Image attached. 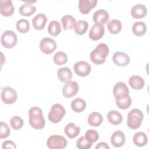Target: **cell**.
I'll return each instance as SVG.
<instances>
[{
	"label": "cell",
	"mask_w": 149,
	"mask_h": 149,
	"mask_svg": "<svg viewBox=\"0 0 149 149\" xmlns=\"http://www.w3.org/2000/svg\"><path fill=\"white\" fill-rule=\"evenodd\" d=\"M40 48L42 52L45 54H51L56 48V43L54 40L45 37L41 40Z\"/></svg>",
	"instance_id": "ba28073f"
},
{
	"label": "cell",
	"mask_w": 149,
	"mask_h": 149,
	"mask_svg": "<svg viewBox=\"0 0 149 149\" xmlns=\"http://www.w3.org/2000/svg\"><path fill=\"white\" fill-rule=\"evenodd\" d=\"M73 69L78 76L86 77L90 74L91 68L88 63L84 61H79L74 65Z\"/></svg>",
	"instance_id": "30bf717a"
},
{
	"label": "cell",
	"mask_w": 149,
	"mask_h": 149,
	"mask_svg": "<svg viewBox=\"0 0 149 149\" xmlns=\"http://www.w3.org/2000/svg\"><path fill=\"white\" fill-rule=\"evenodd\" d=\"M86 107V101L80 98L73 100L71 102V108L76 112H81Z\"/></svg>",
	"instance_id": "83f0119b"
},
{
	"label": "cell",
	"mask_w": 149,
	"mask_h": 149,
	"mask_svg": "<svg viewBox=\"0 0 149 149\" xmlns=\"http://www.w3.org/2000/svg\"><path fill=\"white\" fill-rule=\"evenodd\" d=\"M88 26V23L85 20H79L76 22L73 29L75 33L79 35H83L86 33Z\"/></svg>",
	"instance_id": "f546056e"
},
{
	"label": "cell",
	"mask_w": 149,
	"mask_h": 149,
	"mask_svg": "<svg viewBox=\"0 0 149 149\" xmlns=\"http://www.w3.org/2000/svg\"><path fill=\"white\" fill-rule=\"evenodd\" d=\"M10 128L7 123L1 122L0 123V138L1 139L8 137L10 133Z\"/></svg>",
	"instance_id": "f35d334b"
},
{
	"label": "cell",
	"mask_w": 149,
	"mask_h": 149,
	"mask_svg": "<svg viewBox=\"0 0 149 149\" xmlns=\"http://www.w3.org/2000/svg\"><path fill=\"white\" fill-rule=\"evenodd\" d=\"M85 137L90 142L93 143L98 140L99 138V135L96 130L90 129L86 132Z\"/></svg>",
	"instance_id": "74e56055"
},
{
	"label": "cell",
	"mask_w": 149,
	"mask_h": 149,
	"mask_svg": "<svg viewBox=\"0 0 149 149\" xmlns=\"http://www.w3.org/2000/svg\"><path fill=\"white\" fill-rule=\"evenodd\" d=\"M61 22L65 30H69L74 26L76 23V19L72 15H66L62 17Z\"/></svg>",
	"instance_id": "4dcf8cb0"
},
{
	"label": "cell",
	"mask_w": 149,
	"mask_h": 149,
	"mask_svg": "<svg viewBox=\"0 0 149 149\" xmlns=\"http://www.w3.org/2000/svg\"><path fill=\"white\" fill-rule=\"evenodd\" d=\"M116 104L121 109H126L129 108L132 104V99L130 96L127 97L115 100Z\"/></svg>",
	"instance_id": "836d02e7"
},
{
	"label": "cell",
	"mask_w": 149,
	"mask_h": 149,
	"mask_svg": "<svg viewBox=\"0 0 149 149\" xmlns=\"http://www.w3.org/2000/svg\"><path fill=\"white\" fill-rule=\"evenodd\" d=\"M129 84L130 87L134 90H141L144 86V80L143 79L137 75H134L130 77Z\"/></svg>",
	"instance_id": "44dd1931"
},
{
	"label": "cell",
	"mask_w": 149,
	"mask_h": 149,
	"mask_svg": "<svg viewBox=\"0 0 149 149\" xmlns=\"http://www.w3.org/2000/svg\"><path fill=\"white\" fill-rule=\"evenodd\" d=\"M11 127L15 130H18L22 127L23 125V120L18 116H13L11 118L10 121Z\"/></svg>",
	"instance_id": "8d00e7d4"
},
{
	"label": "cell",
	"mask_w": 149,
	"mask_h": 149,
	"mask_svg": "<svg viewBox=\"0 0 149 149\" xmlns=\"http://www.w3.org/2000/svg\"><path fill=\"white\" fill-rule=\"evenodd\" d=\"M113 93L115 100L121 99L129 96V90L126 84L120 81L116 83L113 88Z\"/></svg>",
	"instance_id": "9c48e42d"
},
{
	"label": "cell",
	"mask_w": 149,
	"mask_h": 149,
	"mask_svg": "<svg viewBox=\"0 0 149 149\" xmlns=\"http://www.w3.org/2000/svg\"><path fill=\"white\" fill-rule=\"evenodd\" d=\"M80 132V127L74 123H68L64 128V132L65 134L70 139H73L77 137Z\"/></svg>",
	"instance_id": "ffe728a7"
},
{
	"label": "cell",
	"mask_w": 149,
	"mask_h": 149,
	"mask_svg": "<svg viewBox=\"0 0 149 149\" xmlns=\"http://www.w3.org/2000/svg\"><path fill=\"white\" fill-rule=\"evenodd\" d=\"M65 109L62 105L55 104L52 106L48 113V119L52 123H59L65 116Z\"/></svg>",
	"instance_id": "277c9868"
},
{
	"label": "cell",
	"mask_w": 149,
	"mask_h": 149,
	"mask_svg": "<svg viewBox=\"0 0 149 149\" xmlns=\"http://www.w3.org/2000/svg\"><path fill=\"white\" fill-rule=\"evenodd\" d=\"M105 29L103 25L95 24L91 26L89 31V37L93 41H97L101 39L104 36Z\"/></svg>",
	"instance_id": "7c38bea8"
},
{
	"label": "cell",
	"mask_w": 149,
	"mask_h": 149,
	"mask_svg": "<svg viewBox=\"0 0 149 149\" xmlns=\"http://www.w3.org/2000/svg\"><path fill=\"white\" fill-rule=\"evenodd\" d=\"M47 144L51 149H62L66 147L68 142L62 136L52 135L47 139Z\"/></svg>",
	"instance_id": "8992f818"
},
{
	"label": "cell",
	"mask_w": 149,
	"mask_h": 149,
	"mask_svg": "<svg viewBox=\"0 0 149 149\" xmlns=\"http://www.w3.org/2000/svg\"><path fill=\"white\" fill-rule=\"evenodd\" d=\"M112 60L116 65L125 66L129 63L130 58L126 53L123 52H116L113 55Z\"/></svg>",
	"instance_id": "5bb4252c"
},
{
	"label": "cell",
	"mask_w": 149,
	"mask_h": 149,
	"mask_svg": "<svg viewBox=\"0 0 149 149\" xmlns=\"http://www.w3.org/2000/svg\"><path fill=\"white\" fill-rule=\"evenodd\" d=\"M2 148L3 149H5V148H14V149H16V144L12 141L6 140V141H5L2 143Z\"/></svg>",
	"instance_id": "ab89813d"
},
{
	"label": "cell",
	"mask_w": 149,
	"mask_h": 149,
	"mask_svg": "<svg viewBox=\"0 0 149 149\" xmlns=\"http://www.w3.org/2000/svg\"><path fill=\"white\" fill-rule=\"evenodd\" d=\"M1 42L5 48H12L16 45L17 42V35L12 30H6L2 33Z\"/></svg>",
	"instance_id": "5b68a950"
},
{
	"label": "cell",
	"mask_w": 149,
	"mask_h": 149,
	"mask_svg": "<svg viewBox=\"0 0 149 149\" xmlns=\"http://www.w3.org/2000/svg\"><path fill=\"white\" fill-rule=\"evenodd\" d=\"M96 149H99V148H105V149H109V147L107 145V143L104 142H101L98 143L96 146H95Z\"/></svg>",
	"instance_id": "60d3db41"
},
{
	"label": "cell",
	"mask_w": 149,
	"mask_h": 149,
	"mask_svg": "<svg viewBox=\"0 0 149 149\" xmlns=\"http://www.w3.org/2000/svg\"><path fill=\"white\" fill-rule=\"evenodd\" d=\"M147 10L143 4H137L133 6L131 10V15L135 19H141L146 16Z\"/></svg>",
	"instance_id": "ac0fdd59"
},
{
	"label": "cell",
	"mask_w": 149,
	"mask_h": 149,
	"mask_svg": "<svg viewBox=\"0 0 149 149\" xmlns=\"http://www.w3.org/2000/svg\"><path fill=\"white\" fill-rule=\"evenodd\" d=\"M143 113L138 109H133L127 114V125L132 129H138L143 121Z\"/></svg>",
	"instance_id": "3957f363"
},
{
	"label": "cell",
	"mask_w": 149,
	"mask_h": 149,
	"mask_svg": "<svg viewBox=\"0 0 149 149\" xmlns=\"http://www.w3.org/2000/svg\"><path fill=\"white\" fill-rule=\"evenodd\" d=\"M0 11L2 15L4 16H10L13 15L15 8L12 5L11 0L0 1Z\"/></svg>",
	"instance_id": "4fadbf2b"
},
{
	"label": "cell",
	"mask_w": 149,
	"mask_h": 149,
	"mask_svg": "<svg viewBox=\"0 0 149 149\" xmlns=\"http://www.w3.org/2000/svg\"><path fill=\"white\" fill-rule=\"evenodd\" d=\"M79 90V86L76 81H69L65 83L63 88L62 93L65 97L71 98L74 96Z\"/></svg>",
	"instance_id": "8fae6325"
},
{
	"label": "cell",
	"mask_w": 149,
	"mask_h": 149,
	"mask_svg": "<svg viewBox=\"0 0 149 149\" xmlns=\"http://www.w3.org/2000/svg\"><path fill=\"white\" fill-rule=\"evenodd\" d=\"M76 146L79 149H88L91 147L92 143L90 142L85 136H81L77 140Z\"/></svg>",
	"instance_id": "d590c367"
},
{
	"label": "cell",
	"mask_w": 149,
	"mask_h": 149,
	"mask_svg": "<svg viewBox=\"0 0 149 149\" xmlns=\"http://www.w3.org/2000/svg\"><path fill=\"white\" fill-rule=\"evenodd\" d=\"M17 98V93L12 87H5L2 89L1 93V99L5 104H13L16 101Z\"/></svg>",
	"instance_id": "52a82bcc"
},
{
	"label": "cell",
	"mask_w": 149,
	"mask_h": 149,
	"mask_svg": "<svg viewBox=\"0 0 149 149\" xmlns=\"http://www.w3.org/2000/svg\"><path fill=\"white\" fill-rule=\"evenodd\" d=\"M103 120L102 116L101 113L98 112H93L90 114L88 117V123L91 126H100Z\"/></svg>",
	"instance_id": "484cf974"
},
{
	"label": "cell",
	"mask_w": 149,
	"mask_h": 149,
	"mask_svg": "<svg viewBox=\"0 0 149 149\" xmlns=\"http://www.w3.org/2000/svg\"><path fill=\"white\" fill-rule=\"evenodd\" d=\"M147 30L146 24L143 22H137L134 23L132 26V31L134 34L137 36H143Z\"/></svg>",
	"instance_id": "f1b7e54d"
},
{
	"label": "cell",
	"mask_w": 149,
	"mask_h": 149,
	"mask_svg": "<svg viewBox=\"0 0 149 149\" xmlns=\"http://www.w3.org/2000/svg\"><path fill=\"white\" fill-rule=\"evenodd\" d=\"M47 22V16L44 14L39 13L33 17L32 20V24L35 29L40 30L44 28Z\"/></svg>",
	"instance_id": "d6986e66"
},
{
	"label": "cell",
	"mask_w": 149,
	"mask_h": 149,
	"mask_svg": "<svg viewBox=\"0 0 149 149\" xmlns=\"http://www.w3.org/2000/svg\"><path fill=\"white\" fill-rule=\"evenodd\" d=\"M57 76L60 81L66 83L71 80L72 73L68 68H62L58 70Z\"/></svg>",
	"instance_id": "7402d4cb"
},
{
	"label": "cell",
	"mask_w": 149,
	"mask_h": 149,
	"mask_svg": "<svg viewBox=\"0 0 149 149\" xmlns=\"http://www.w3.org/2000/svg\"><path fill=\"white\" fill-rule=\"evenodd\" d=\"M48 31L50 35L54 37L59 34L61 31V27L59 22L56 20L51 21L49 24Z\"/></svg>",
	"instance_id": "1f68e13d"
},
{
	"label": "cell",
	"mask_w": 149,
	"mask_h": 149,
	"mask_svg": "<svg viewBox=\"0 0 149 149\" xmlns=\"http://www.w3.org/2000/svg\"><path fill=\"white\" fill-rule=\"evenodd\" d=\"M29 122L30 126L36 129H41L45 126V119L42 110L37 107H31L29 111Z\"/></svg>",
	"instance_id": "6da1fadb"
},
{
	"label": "cell",
	"mask_w": 149,
	"mask_h": 149,
	"mask_svg": "<svg viewBox=\"0 0 149 149\" xmlns=\"http://www.w3.org/2000/svg\"><path fill=\"white\" fill-rule=\"evenodd\" d=\"M53 59L56 65H62L66 63L68 61V56L65 52L59 51L54 55Z\"/></svg>",
	"instance_id": "d6a6232c"
},
{
	"label": "cell",
	"mask_w": 149,
	"mask_h": 149,
	"mask_svg": "<svg viewBox=\"0 0 149 149\" xmlns=\"http://www.w3.org/2000/svg\"><path fill=\"white\" fill-rule=\"evenodd\" d=\"M107 118L109 123L113 125H119L123 120L122 115L116 111H111L108 113Z\"/></svg>",
	"instance_id": "603a6c76"
},
{
	"label": "cell",
	"mask_w": 149,
	"mask_h": 149,
	"mask_svg": "<svg viewBox=\"0 0 149 149\" xmlns=\"http://www.w3.org/2000/svg\"><path fill=\"white\" fill-rule=\"evenodd\" d=\"M16 28L20 33H26L30 29L29 23L26 19H20L16 23Z\"/></svg>",
	"instance_id": "e575fe53"
},
{
	"label": "cell",
	"mask_w": 149,
	"mask_h": 149,
	"mask_svg": "<svg viewBox=\"0 0 149 149\" xmlns=\"http://www.w3.org/2000/svg\"><path fill=\"white\" fill-rule=\"evenodd\" d=\"M109 19V14L107 11L104 9L97 10L93 15V20L95 24L104 25Z\"/></svg>",
	"instance_id": "e0dca14e"
},
{
	"label": "cell",
	"mask_w": 149,
	"mask_h": 149,
	"mask_svg": "<svg viewBox=\"0 0 149 149\" xmlns=\"http://www.w3.org/2000/svg\"><path fill=\"white\" fill-rule=\"evenodd\" d=\"M108 54L109 48L107 45L104 43H101L90 53V59L94 64L101 65L105 62Z\"/></svg>",
	"instance_id": "7a4b0ae2"
},
{
	"label": "cell",
	"mask_w": 149,
	"mask_h": 149,
	"mask_svg": "<svg viewBox=\"0 0 149 149\" xmlns=\"http://www.w3.org/2000/svg\"><path fill=\"white\" fill-rule=\"evenodd\" d=\"M111 141L114 147H120L125 143V136L121 131H115L111 136Z\"/></svg>",
	"instance_id": "2e32d148"
},
{
	"label": "cell",
	"mask_w": 149,
	"mask_h": 149,
	"mask_svg": "<svg viewBox=\"0 0 149 149\" xmlns=\"http://www.w3.org/2000/svg\"><path fill=\"white\" fill-rule=\"evenodd\" d=\"M97 3V0H80L79 2V11L83 14H87L91 9L95 7Z\"/></svg>",
	"instance_id": "9a60e30c"
},
{
	"label": "cell",
	"mask_w": 149,
	"mask_h": 149,
	"mask_svg": "<svg viewBox=\"0 0 149 149\" xmlns=\"http://www.w3.org/2000/svg\"><path fill=\"white\" fill-rule=\"evenodd\" d=\"M107 29L111 34H118L122 30V23L119 20L116 19L109 20L107 23Z\"/></svg>",
	"instance_id": "4316f807"
},
{
	"label": "cell",
	"mask_w": 149,
	"mask_h": 149,
	"mask_svg": "<svg viewBox=\"0 0 149 149\" xmlns=\"http://www.w3.org/2000/svg\"><path fill=\"white\" fill-rule=\"evenodd\" d=\"M133 143L138 147H143L147 143L148 139L147 135L142 132H139L133 136Z\"/></svg>",
	"instance_id": "d4e9b609"
},
{
	"label": "cell",
	"mask_w": 149,
	"mask_h": 149,
	"mask_svg": "<svg viewBox=\"0 0 149 149\" xmlns=\"http://www.w3.org/2000/svg\"><path fill=\"white\" fill-rule=\"evenodd\" d=\"M26 2L27 3L23 4L20 6L19 13L22 16H29L36 12V8L32 4L30 3L29 2L26 1Z\"/></svg>",
	"instance_id": "cb8c5ba5"
}]
</instances>
